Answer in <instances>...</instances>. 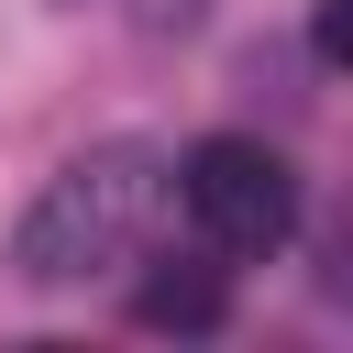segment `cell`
<instances>
[{
    "instance_id": "cell-1",
    "label": "cell",
    "mask_w": 353,
    "mask_h": 353,
    "mask_svg": "<svg viewBox=\"0 0 353 353\" xmlns=\"http://www.w3.org/2000/svg\"><path fill=\"white\" fill-rule=\"evenodd\" d=\"M154 210H165V154L154 143H88L11 221V276L22 287H88V276L132 265V243L154 232Z\"/></svg>"
},
{
    "instance_id": "cell-2",
    "label": "cell",
    "mask_w": 353,
    "mask_h": 353,
    "mask_svg": "<svg viewBox=\"0 0 353 353\" xmlns=\"http://www.w3.org/2000/svg\"><path fill=\"white\" fill-rule=\"evenodd\" d=\"M165 188H176L188 232H199L221 265H254V254H276V243L298 232V176H287V154L254 143V132H210V143H188V154L165 165Z\"/></svg>"
},
{
    "instance_id": "cell-3",
    "label": "cell",
    "mask_w": 353,
    "mask_h": 353,
    "mask_svg": "<svg viewBox=\"0 0 353 353\" xmlns=\"http://www.w3.org/2000/svg\"><path fill=\"white\" fill-rule=\"evenodd\" d=\"M221 309H232L221 265H154V276H143V298H132V320H143V331H221Z\"/></svg>"
},
{
    "instance_id": "cell-4",
    "label": "cell",
    "mask_w": 353,
    "mask_h": 353,
    "mask_svg": "<svg viewBox=\"0 0 353 353\" xmlns=\"http://www.w3.org/2000/svg\"><path fill=\"white\" fill-rule=\"evenodd\" d=\"M320 298L353 309V210H331V232H320Z\"/></svg>"
},
{
    "instance_id": "cell-5",
    "label": "cell",
    "mask_w": 353,
    "mask_h": 353,
    "mask_svg": "<svg viewBox=\"0 0 353 353\" xmlns=\"http://www.w3.org/2000/svg\"><path fill=\"white\" fill-rule=\"evenodd\" d=\"M309 44H320L331 66H353V0H320V22H309Z\"/></svg>"
},
{
    "instance_id": "cell-6",
    "label": "cell",
    "mask_w": 353,
    "mask_h": 353,
    "mask_svg": "<svg viewBox=\"0 0 353 353\" xmlns=\"http://www.w3.org/2000/svg\"><path fill=\"white\" fill-rule=\"evenodd\" d=\"M199 11H210V0H154V22H199Z\"/></svg>"
}]
</instances>
